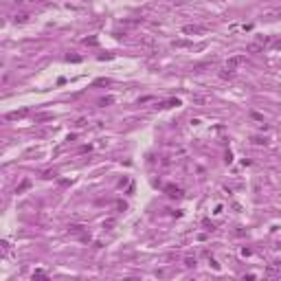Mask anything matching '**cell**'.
Returning <instances> with one entry per match:
<instances>
[{"instance_id":"6da1fadb","label":"cell","mask_w":281,"mask_h":281,"mask_svg":"<svg viewBox=\"0 0 281 281\" xmlns=\"http://www.w3.org/2000/svg\"><path fill=\"white\" fill-rule=\"evenodd\" d=\"M244 62H246L244 55H235V57H231V59L226 62V68H224V70H228V73H235V68H237V66H242Z\"/></svg>"},{"instance_id":"7a4b0ae2","label":"cell","mask_w":281,"mask_h":281,"mask_svg":"<svg viewBox=\"0 0 281 281\" xmlns=\"http://www.w3.org/2000/svg\"><path fill=\"white\" fill-rule=\"evenodd\" d=\"M207 31V26H200V24H185L182 26V33L185 35H195V33H202Z\"/></svg>"},{"instance_id":"3957f363","label":"cell","mask_w":281,"mask_h":281,"mask_svg":"<svg viewBox=\"0 0 281 281\" xmlns=\"http://www.w3.org/2000/svg\"><path fill=\"white\" fill-rule=\"evenodd\" d=\"M26 114H29V110H26V108L16 110V112H9V114H7V121H16V119H22V116H26Z\"/></svg>"},{"instance_id":"277c9868","label":"cell","mask_w":281,"mask_h":281,"mask_svg":"<svg viewBox=\"0 0 281 281\" xmlns=\"http://www.w3.org/2000/svg\"><path fill=\"white\" fill-rule=\"evenodd\" d=\"M68 233H70V235H79V237H81V235H86V228H83L81 224H70V226H68Z\"/></svg>"},{"instance_id":"5b68a950","label":"cell","mask_w":281,"mask_h":281,"mask_svg":"<svg viewBox=\"0 0 281 281\" xmlns=\"http://www.w3.org/2000/svg\"><path fill=\"white\" fill-rule=\"evenodd\" d=\"M165 191L171 195V198H180L182 195V191H180V187H174V185H169V187H165Z\"/></svg>"},{"instance_id":"8992f818","label":"cell","mask_w":281,"mask_h":281,"mask_svg":"<svg viewBox=\"0 0 281 281\" xmlns=\"http://www.w3.org/2000/svg\"><path fill=\"white\" fill-rule=\"evenodd\" d=\"M255 42H257V44L264 48L266 44H270V42H272V38H270V35H257V38H255Z\"/></svg>"},{"instance_id":"52a82bcc","label":"cell","mask_w":281,"mask_h":281,"mask_svg":"<svg viewBox=\"0 0 281 281\" xmlns=\"http://www.w3.org/2000/svg\"><path fill=\"white\" fill-rule=\"evenodd\" d=\"M277 272L281 275V264H270L268 266V275H277Z\"/></svg>"},{"instance_id":"ba28073f","label":"cell","mask_w":281,"mask_h":281,"mask_svg":"<svg viewBox=\"0 0 281 281\" xmlns=\"http://www.w3.org/2000/svg\"><path fill=\"white\" fill-rule=\"evenodd\" d=\"M246 51H248V53H259V51H261V46H259L257 42H250V44L246 46Z\"/></svg>"},{"instance_id":"9c48e42d","label":"cell","mask_w":281,"mask_h":281,"mask_svg":"<svg viewBox=\"0 0 281 281\" xmlns=\"http://www.w3.org/2000/svg\"><path fill=\"white\" fill-rule=\"evenodd\" d=\"M29 187H31V180H22V182H20V187L16 189V193H22V191H26Z\"/></svg>"},{"instance_id":"30bf717a","label":"cell","mask_w":281,"mask_h":281,"mask_svg":"<svg viewBox=\"0 0 281 281\" xmlns=\"http://www.w3.org/2000/svg\"><path fill=\"white\" fill-rule=\"evenodd\" d=\"M174 46H178V48H187V46H191V42H189V40H176V42H174Z\"/></svg>"},{"instance_id":"8fae6325","label":"cell","mask_w":281,"mask_h":281,"mask_svg":"<svg viewBox=\"0 0 281 281\" xmlns=\"http://www.w3.org/2000/svg\"><path fill=\"white\" fill-rule=\"evenodd\" d=\"M26 20H29V13H18V16H16V22H18V24L26 22Z\"/></svg>"},{"instance_id":"7c38bea8","label":"cell","mask_w":281,"mask_h":281,"mask_svg":"<svg viewBox=\"0 0 281 281\" xmlns=\"http://www.w3.org/2000/svg\"><path fill=\"white\" fill-rule=\"evenodd\" d=\"M250 140H252L255 145H266V143H268V140H266V138H261V136H252Z\"/></svg>"},{"instance_id":"4fadbf2b","label":"cell","mask_w":281,"mask_h":281,"mask_svg":"<svg viewBox=\"0 0 281 281\" xmlns=\"http://www.w3.org/2000/svg\"><path fill=\"white\" fill-rule=\"evenodd\" d=\"M112 101H114V97H103V99L99 101V105H103V108H105V105H110Z\"/></svg>"},{"instance_id":"5bb4252c","label":"cell","mask_w":281,"mask_h":281,"mask_svg":"<svg viewBox=\"0 0 281 281\" xmlns=\"http://www.w3.org/2000/svg\"><path fill=\"white\" fill-rule=\"evenodd\" d=\"M174 105H180V101L178 99H169L167 103H163V108H174Z\"/></svg>"},{"instance_id":"9a60e30c","label":"cell","mask_w":281,"mask_h":281,"mask_svg":"<svg viewBox=\"0 0 281 281\" xmlns=\"http://www.w3.org/2000/svg\"><path fill=\"white\" fill-rule=\"evenodd\" d=\"M75 125H77V128H86V125H88V121H86V119H77V121H75Z\"/></svg>"},{"instance_id":"2e32d148","label":"cell","mask_w":281,"mask_h":281,"mask_svg":"<svg viewBox=\"0 0 281 281\" xmlns=\"http://www.w3.org/2000/svg\"><path fill=\"white\" fill-rule=\"evenodd\" d=\"M185 266H187V268H193V266H195V259L187 257V259H185Z\"/></svg>"},{"instance_id":"e0dca14e","label":"cell","mask_w":281,"mask_h":281,"mask_svg":"<svg viewBox=\"0 0 281 281\" xmlns=\"http://www.w3.org/2000/svg\"><path fill=\"white\" fill-rule=\"evenodd\" d=\"M83 44H90V46H97V38H86Z\"/></svg>"},{"instance_id":"ac0fdd59","label":"cell","mask_w":281,"mask_h":281,"mask_svg":"<svg viewBox=\"0 0 281 281\" xmlns=\"http://www.w3.org/2000/svg\"><path fill=\"white\" fill-rule=\"evenodd\" d=\"M46 275H44V272H42V270H35L33 272V279H44Z\"/></svg>"},{"instance_id":"d6986e66","label":"cell","mask_w":281,"mask_h":281,"mask_svg":"<svg viewBox=\"0 0 281 281\" xmlns=\"http://www.w3.org/2000/svg\"><path fill=\"white\" fill-rule=\"evenodd\" d=\"M46 119H53L51 114H40V116H35V121H46Z\"/></svg>"},{"instance_id":"ffe728a7","label":"cell","mask_w":281,"mask_h":281,"mask_svg":"<svg viewBox=\"0 0 281 281\" xmlns=\"http://www.w3.org/2000/svg\"><path fill=\"white\" fill-rule=\"evenodd\" d=\"M270 18H272V20H281V9L275 11V13H270Z\"/></svg>"},{"instance_id":"44dd1931","label":"cell","mask_w":281,"mask_h":281,"mask_svg":"<svg viewBox=\"0 0 281 281\" xmlns=\"http://www.w3.org/2000/svg\"><path fill=\"white\" fill-rule=\"evenodd\" d=\"M250 116L255 119V121H264V116H261V114H257V112H250Z\"/></svg>"},{"instance_id":"7402d4cb","label":"cell","mask_w":281,"mask_h":281,"mask_svg":"<svg viewBox=\"0 0 281 281\" xmlns=\"http://www.w3.org/2000/svg\"><path fill=\"white\" fill-rule=\"evenodd\" d=\"M275 46H277V48H281V40H279V42H275Z\"/></svg>"}]
</instances>
